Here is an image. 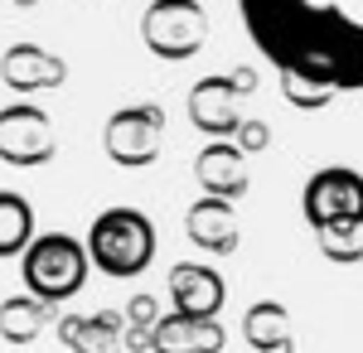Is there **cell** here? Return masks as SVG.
<instances>
[{
    "label": "cell",
    "instance_id": "1",
    "mask_svg": "<svg viewBox=\"0 0 363 353\" xmlns=\"http://www.w3.org/2000/svg\"><path fill=\"white\" fill-rule=\"evenodd\" d=\"M242 25L277 73L335 92L363 87V0H238Z\"/></svg>",
    "mask_w": 363,
    "mask_h": 353
},
{
    "label": "cell",
    "instance_id": "2",
    "mask_svg": "<svg viewBox=\"0 0 363 353\" xmlns=\"http://www.w3.org/2000/svg\"><path fill=\"white\" fill-rule=\"evenodd\" d=\"M92 267L107 276H140L155 262V228L140 208H107L87 228Z\"/></svg>",
    "mask_w": 363,
    "mask_h": 353
},
{
    "label": "cell",
    "instance_id": "3",
    "mask_svg": "<svg viewBox=\"0 0 363 353\" xmlns=\"http://www.w3.org/2000/svg\"><path fill=\"white\" fill-rule=\"evenodd\" d=\"M87 267H92V252H87L78 237H68V232H44V237H34L25 247V286L34 296H44L49 305L58 300H73L78 291L87 286Z\"/></svg>",
    "mask_w": 363,
    "mask_h": 353
},
{
    "label": "cell",
    "instance_id": "4",
    "mask_svg": "<svg viewBox=\"0 0 363 353\" xmlns=\"http://www.w3.org/2000/svg\"><path fill=\"white\" fill-rule=\"evenodd\" d=\"M140 39L155 58L184 63L208 44V10L199 0H150L140 20Z\"/></svg>",
    "mask_w": 363,
    "mask_h": 353
},
{
    "label": "cell",
    "instance_id": "5",
    "mask_svg": "<svg viewBox=\"0 0 363 353\" xmlns=\"http://www.w3.org/2000/svg\"><path fill=\"white\" fill-rule=\"evenodd\" d=\"M58 150V136H54V121L49 111L29 107V102H15V107L0 111V160L5 164H49Z\"/></svg>",
    "mask_w": 363,
    "mask_h": 353
},
{
    "label": "cell",
    "instance_id": "6",
    "mask_svg": "<svg viewBox=\"0 0 363 353\" xmlns=\"http://www.w3.org/2000/svg\"><path fill=\"white\" fill-rule=\"evenodd\" d=\"M160 140H165V111L160 107H121L112 111L107 131H102V145L116 164L136 169V164H150L160 155Z\"/></svg>",
    "mask_w": 363,
    "mask_h": 353
},
{
    "label": "cell",
    "instance_id": "7",
    "mask_svg": "<svg viewBox=\"0 0 363 353\" xmlns=\"http://www.w3.org/2000/svg\"><path fill=\"white\" fill-rule=\"evenodd\" d=\"M301 208H306L310 228L335 223V218H359L363 223V174L349 169V164H325V169H315L306 194H301Z\"/></svg>",
    "mask_w": 363,
    "mask_h": 353
},
{
    "label": "cell",
    "instance_id": "8",
    "mask_svg": "<svg viewBox=\"0 0 363 353\" xmlns=\"http://www.w3.org/2000/svg\"><path fill=\"white\" fill-rule=\"evenodd\" d=\"M194 179L203 194L218 198H242L247 194V150L238 145V136H213L194 155Z\"/></svg>",
    "mask_w": 363,
    "mask_h": 353
},
{
    "label": "cell",
    "instance_id": "9",
    "mask_svg": "<svg viewBox=\"0 0 363 353\" xmlns=\"http://www.w3.org/2000/svg\"><path fill=\"white\" fill-rule=\"evenodd\" d=\"M238 97H242L238 82L223 78V73L194 82V92H189V121H194L203 136H238V126H242Z\"/></svg>",
    "mask_w": 363,
    "mask_h": 353
},
{
    "label": "cell",
    "instance_id": "10",
    "mask_svg": "<svg viewBox=\"0 0 363 353\" xmlns=\"http://www.w3.org/2000/svg\"><path fill=\"white\" fill-rule=\"evenodd\" d=\"M0 78L15 92H39V87H63L68 68H63V58H54L39 44H10L0 58Z\"/></svg>",
    "mask_w": 363,
    "mask_h": 353
},
{
    "label": "cell",
    "instance_id": "11",
    "mask_svg": "<svg viewBox=\"0 0 363 353\" xmlns=\"http://www.w3.org/2000/svg\"><path fill=\"white\" fill-rule=\"evenodd\" d=\"M184 232H189V242H194V247L213 252V257L238 252V218H233V203L218 198V194L199 198L194 208L184 213Z\"/></svg>",
    "mask_w": 363,
    "mask_h": 353
},
{
    "label": "cell",
    "instance_id": "12",
    "mask_svg": "<svg viewBox=\"0 0 363 353\" xmlns=\"http://www.w3.org/2000/svg\"><path fill=\"white\" fill-rule=\"evenodd\" d=\"M223 296H228V286L213 267L179 262V267L169 271V300H174V310H184V315H218V310H223Z\"/></svg>",
    "mask_w": 363,
    "mask_h": 353
},
{
    "label": "cell",
    "instance_id": "13",
    "mask_svg": "<svg viewBox=\"0 0 363 353\" xmlns=\"http://www.w3.org/2000/svg\"><path fill=\"white\" fill-rule=\"evenodd\" d=\"M155 349L169 353H218L223 349V325L213 315H184L174 310L155 325Z\"/></svg>",
    "mask_w": 363,
    "mask_h": 353
},
{
    "label": "cell",
    "instance_id": "14",
    "mask_svg": "<svg viewBox=\"0 0 363 353\" xmlns=\"http://www.w3.org/2000/svg\"><path fill=\"white\" fill-rule=\"evenodd\" d=\"M242 339H247L257 353H286L296 339H291V315L281 300H257L247 315H242Z\"/></svg>",
    "mask_w": 363,
    "mask_h": 353
},
{
    "label": "cell",
    "instance_id": "15",
    "mask_svg": "<svg viewBox=\"0 0 363 353\" xmlns=\"http://www.w3.org/2000/svg\"><path fill=\"white\" fill-rule=\"evenodd\" d=\"M49 320V300L44 296H10L0 300V339L5 344H34L39 339V329Z\"/></svg>",
    "mask_w": 363,
    "mask_h": 353
},
{
    "label": "cell",
    "instance_id": "16",
    "mask_svg": "<svg viewBox=\"0 0 363 353\" xmlns=\"http://www.w3.org/2000/svg\"><path fill=\"white\" fill-rule=\"evenodd\" d=\"M29 242H34V208L25 203V194L0 189V257H25Z\"/></svg>",
    "mask_w": 363,
    "mask_h": 353
},
{
    "label": "cell",
    "instance_id": "17",
    "mask_svg": "<svg viewBox=\"0 0 363 353\" xmlns=\"http://www.w3.org/2000/svg\"><path fill=\"white\" fill-rule=\"evenodd\" d=\"M315 242H320V252H325L330 262L354 267V262H363V223H359V218L320 223V228H315Z\"/></svg>",
    "mask_w": 363,
    "mask_h": 353
},
{
    "label": "cell",
    "instance_id": "18",
    "mask_svg": "<svg viewBox=\"0 0 363 353\" xmlns=\"http://www.w3.org/2000/svg\"><path fill=\"white\" fill-rule=\"evenodd\" d=\"M63 344L68 349H112L116 334H121V320H116L112 310H102V315H92V320H63Z\"/></svg>",
    "mask_w": 363,
    "mask_h": 353
},
{
    "label": "cell",
    "instance_id": "19",
    "mask_svg": "<svg viewBox=\"0 0 363 353\" xmlns=\"http://www.w3.org/2000/svg\"><path fill=\"white\" fill-rule=\"evenodd\" d=\"M281 92H286V102L301 111H320L335 102V87H325V82L315 78H301V73H281Z\"/></svg>",
    "mask_w": 363,
    "mask_h": 353
},
{
    "label": "cell",
    "instance_id": "20",
    "mask_svg": "<svg viewBox=\"0 0 363 353\" xmlns=\"http://www.w3.org/2000/svg\"><path fill=\"white\" fill-rule=\"evenodd\" d=\"M155 315H160V305H155V296H136L131 305H126V320H131V325H160Z\"/></svg>",
    "mask_w": 363,
    "mask_h": 353
},
{
    "label": "cell",
    "instance_id": "21",
    "mask_svg": "<svg viewBox=\"0 0 363 353\" xmlns=\"http://www.w3.org/2000/svg\"><path fill=\"white\" fill-rule=\"evenodd\" d=\"M238 145H242V150H262V145H267V126H262V121H242V126H238Z\"/></svg>",
    "mask_w": 363,
    "mask_h": 353
},
{
    "label": "cell",
    "instance_id": "22",
    "mask_svg": "<svg viewBox=\"0 0 363 353\" xmlns=\"http://www.w3.org/2000/svg\"><path fill=\"white\" fill-rule=\"evenodd\" d=\"M233 82H238V92H242V97H247V92H257V73H252V68H238V73H233Z\"/></svg>",
    "mask_w": 363,
    "mask_h": 353
},
{
    "label": "cell",
    "instance_id": "23",
    "mask_svg": "<svg viewBox=\"0 0 363 353\" xmlns=\"http://www.w3.org/2000/svg\"><path fill=\"white\" fill-rule=\"evenodd\" d=\"M15 5H34V0H15Z\"/></svg>",
    "mask_w": 363,
    "mask_h": 353
}]
</instances>
